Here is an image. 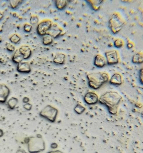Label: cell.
Masks as SVG:
<instances>
[{
	"label": "cell",
	"instance_id": "obj_1",
	"mask_svg": "<svg viewBox=\"0 0 143 153\" xmlns=\"http://www.w3.org/2000/svg\"><path fill=\"white\" fill-rule=\"evenodd\" d=\"M121 96L116 92H107L102 95L99 99L100 102L106 106L111 114L117 112L118 106L121 100Z\"/></svg>",
	"mask_w": 143,
	"mask_h": 153
},
{
	"label": "cell",
	"instance_id": "obj_2",
	"mask_svg": "<svg viewBox=\"0 0 143 153\" xmlns=\"http://www.w3.org/2000/svg\"><path fill=\"white\" fill-rule=\"evenodd\" d=\"M87 78L90 87L95 90L98 89L109 79V77L107 74L101 73L90 74Z\"/></svg>",
	"mask_w": 143,
	"mask_h": 153
},
{
	"label": "cell",
	"instance_id": "obj_3",
	"mask_svg": "<svg viewBox=\"0 0 143 153\" xmlns=\"http://www.w3.org/2000/svg\"><path fill=\"white\" fill-rule=\"evenodd\" d=\"M52 25V23L51 21L46 20L42 21L37 27V33L40 36L45 35Z\"/></svg>",
	"mask_w": 143,
	"mask_h": 153
},
{
	"label": "cell",
	"instance_id": "obj_4",
	"mask_svg": "<svg viewBox=\"0 0 143 153\" xmlns=\"http://www.w3.org/2000/svg\"><path fill=\"white\" fill-rule=\"evenodd\" d=\"M57 113V109L51 106H47L42 110L40 114L42 116L51 120L55 118Z\"/></svg>",
	"mask_w": 143,
	"mask_h": 153
},
{
	"label": "cell",
	"instance_id": "obj_5",
	"mask_svg": "<svg viewBox=\"0 0 143 153\" xmlns=\"http://www.w3.org/2000/svg\"><path fill=\"white\" fill-rule=\"evenodd\" d=\"M10 93V90L6 85L0 84V103L6 102Z\"/></svg>",
	"mask_w": 143,
	"mask_h": 153
},
{
	"label": "cell",
	"instance_id": "obj_6",
	"mask_svg": "<svg viewBox=\"0 0 143 153\" xmlns=\"http://www.w3.org/2000/svg\"><path fill=\"white\" fill-rule=\"evenodd\" d=\"M84 100L87 104H93L97 102L98 101V97L94 93L89 92L84 96Z\"/></svg>",
	"mask_w": 143,
	"mask_h": 153
},
{
	"label": "cell",
	"instance_id": "obj_7",
	"mask_svg": "<svg viewBox=\"0 0 143 153\" xmlns=\"http://www.w3.org/2000/svg\"><path fill=\"white\" fill-rule=\"evenodd\" d=\"M17 69L18 72L23 73H28L31 71L30 64L27 62H22L18 64Z\"/></svg>",
	"mask_w": 143,
	"mask_h": 153
},
{
	"label": "cell",
	"instance_id": "obj_8",
	"mask_svg": "<svg viewBox=\"0 0 143 153\" xmlns=\"http://www.w3.org/2000/svg\"><path fill=\"white\" fill-rule=\"evenodd\" d=\"M19 51L23 57L24 59H27L30 58L31 55L30 48L27 45H23L19 50Z\"/></svg>",
	"mask_w": 143,
	"mask_h": 153
},
{
	"label": "cell",
	"instance_id": "obj_9",
	"mask_svg": "<svg viewBox=\"0 0 143 153\" xmlns=\"http://www.w3.org/2000/svg\"><path fill=\"white\" fill-rule=\"evenodd\" d=\"M61 32V30L57 26L52 25L49 30L47 31V34L51 36L53 38H55L59 36Z\"/></svg>",
	"mask_w": 143,
	"mask_h": 153
},
{
	"label": "cell",
	"instance_id": "obj_10",
	"mask_svg": "<svg viewBox=\"0 0 143 153\" xmlns=\"http://www.w3.org/2000/svg\"><path fill=\"white\" fill-rule=\"evenodd\" d=\"M122 78L121 75L119 74H115L113 75L110 80L111 84L114 85H120L122 83Z\"/></svg>",
	"mask_w": 143,
	"mask_h": 153
},
{
	"label": "cell",
	"instance_id": "obj_11",
	"mask_svg": "<svg viewBox=\"0 0 143 153\" xmlns=\"http://www.w3.org/2000/svg\"><path fill=\"white\" fill-rule=\"evenodd\" d=\"M23 59L22 55L21 54L18 50L15 52L12 59L13 62L16 64H18L22 62Z\"/></svg>",
	"mask_w": 143,
	"mask_h": 153
},
{
	"label": "cell",
	"instance_id": "obj_12",
	"mask_svg": "<svg viewBox=\"0 0 143 153\" xmlns=\"http://www.w3.org/2000/svg\"><path fill=\"white\" fill-rule=\"evenodd\" d=\"M65 57V55L62 53H57L55 56L54 62L57 64H63L64 63Z\"/></svg>",
	"mask_w": 143,
	"mask_h": 153
},
{
	"label": "cell",
	"instance_id": "obj_13",
	"mask_svg": "<svg viewBox=\"0 0 143 153\" xmlns=\"http://www.w3.org/2000/svg\"><path fill=\"white\" fill-rule=\"evenodd\" d=\"M18 103V99L15 97H12L10 98L7 103L8 107L11 110L15 109Z\"/></svg>",
	"mask_w": 143,
	"mask_h": 153
},
{
	"label": "cell",
	"instance_id": "obj_14",
	"mask_svg": "<svg viewBox=\"0 0 143 153\" xmlns=\"http://www.w3.org/2000/svg\"><path fill=\"white\" fill-rule=\"evenodd\" d=\"M55 4L57 9L62 10L66 7L67 2L66 1H55Z\"/></svg>",
	"mask_w": 143,
	"mask_h": 153
},
{
	"label": "cell",
	"instance_id": "obj_15",
	"mask_svg": "<svg viewBox=\"0 0 143 153\" xmlns=\"http://www.w3.org/2000/svg\"><path fill=\"white\" fill-rule=\"evenodd\" d=\"M53 37L48 35L44 36L43 39V43L44 45H49L52 43Z\"/></svg>",
	"mask_w": 143,
	"mask_h": 153
},
{
	"label": "cell",
	"instance_id": "obj_16",
	"mask_svg": "<svg viewBox=\"0 0 143 153\" xmlns=\"http://www.w3.org/2000/svg\"><path fill=\"white\" fill-rule=\"evenodd\" d=\"M10 41L12 43L17 44L20 41V37L16 34H15L10 37Z\"/></svg>",
	"mask_w": 143,
	"mask_h": 153
},
{
	"label": "cell",
	"instance_id": "obj_17",
	"mask_svg": "<svg viewBox=\"0 0 143 153\" xmlns=\"http://www.w3.org/2000/svg\"><path fill=\"white\" fill-rule=\"evenodd\" d=\"M105 60L104 58H102L96 59L95 61V64L98 67H103L105 65Z\"/></svg>",
	"mask_w": 143,
	"mask_h": 153
},
{
	"label": "cell",
	"instance_id": "obj_18",
	"mask_svg": "<svg viewBox=\"0 0 143 153\" xmlns=\"http://www.w3.org/2000/svg\"><path fill=\"white\" fill-rule=\"evenodd\" d=\"M22 1H10V6L13 9L16 8L19 5L22 3Z\"/></svg>",
	"mask_w": 143,
	"mask_h": 153
},
{
	"label": "cell",
	"instance_id": "obj_19",
	"mask_svg": "<svg viewBox=\"0 0 143 153\" xmlns=\"http://www.w3.org/2000/svg\"><path fill=\"white\" fill-rule=\"evenodd\" d=\"M85 108L83 106L78 104L75 109V111L78 114H81L85 111Z\"/></svg>",
	"mask_w": 143,
	"mask_h": 153
},
{
	"label": "cell",
	"instance_id": "obj_20",
	"mask_svg": "<svg viewBox=\"0 0 143 153\" xmlns=\"http://www.w3.org/2000/svg\"><path fill=\"white\" fill-rule=\"evenodd\" d=\"M39 19L36 16H31L30 20V23L31 25H35L38 22Z\"/></svg>",
	"mask_w": 143,
	"mask_h": 153
},
{
	"label": "cell",
	"instance_id": "obj_21",
	"mask_svg": "<svg viewBox=\"0 0 143 153\" xmlns=\"http://www.w3.org/2000/svg\"><path fill=\"white\" fill-rule=\"evenodd\" d=\"M32 29V26L28 24H26L24 26V30L27 33L30 32Z\"/></svg>",
	"mask_w": 143,
	"mask_h": 153
},
{
	"label": "cell",
	"instance_id": "obj_22",
	"mask_svg": "<svg viewBox=\"0 0 143 153\" xmlns=\"http://www.w3.org/2000/svg\"><path fill=\"white\" fill-rule=\"evenodd\" d=\"M7 50L10 52L14 51L15 50V47L13 45L10 44H8L7 46Z\"/></svg>",
	"mask_w": 143,
	"mask_h": 153
},
{
	"label": "cell",
	"instance_id": "obj_23",
	"mask_svg": "<svg viewBox=\"0 0 143 153\" xmlns=\"http://www.w3.org/2000/svg\"><path fill=\"white\" fill-rule=\"evenodd\" d=\"M24 108L27 111H30L32 108L31 104L28 103H26L24 106Z\"/></svg>",
	"mask_w": 143,
	"mask_h": 153
},
{
	"label": "cell",
	"instance_id": "obj_24",
	"mask_svg": "<svg viewBox=\"0 0 143 153\" xmlns=\"http://www.w3.org/2000/svg\"><path fill=\"white\" fill-rule=\"evenodd\" d=\"M23 102L25 103H27L29 101V99L27 97H25L23 98Z\"/></svg>",
	"mask_w": 143,
	"mask_h": 153
},
{
	"label": "cell",
	"instance_id": "obj_25",
	"mask_svg": "<svg viewBox=\"0 0 143 153\" xmlns=\"http://www.w3.org/2000/svg\"><path fill=\"white\" fill-rule=\"evenodd\" d=\"M3 14H2L1 12L0 11V20H1L3 18Z\"/></svg>",
	"mask_w": 143,
	"mask_h": 153
}]
</instances>
